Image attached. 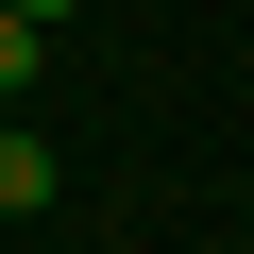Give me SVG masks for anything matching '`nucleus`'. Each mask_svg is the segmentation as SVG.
Masks as SVG:
<instances>
[{"label":"nucleus","instance_id":"obj_1","mask_svg":"<svg viewBox=\"0 0 254 254\" xmlns=\"http://www.w3.org/2000/svg\"><path fill=\"white\" fill-rule=\"evenodd\" d=\"M51 203V136H34V119H0V220H34Z\"/></svg>","mask_w":254,"mask_h":254},{"label":"nucleus","instance_id":"obj_2","mask_svg":"<svg viewBox=\"0 0 254 254\" xmlns=\"http://www.w3.org/2000/svg\"><path fill=\"white\" fill-rule=\"evenodd\" d=\"M34 68H51V17H17V0H0V102H34Z\"/></svg>","mask_w":254,"mask_h":254},{"label":"nucleus","instance_id":"obj_3","mask_svg":"<svg viewBox=\"0 0 254 254\" xmlns=\"http://www.w3.org/2000/svg\"><path fill=\"white\" fill-rule=\"evenodd\" d=\"M17 17H51V34H68V17H85V0H17Z\"/></svg>","mask_w":254,"mask_h":254}]
</instances>
